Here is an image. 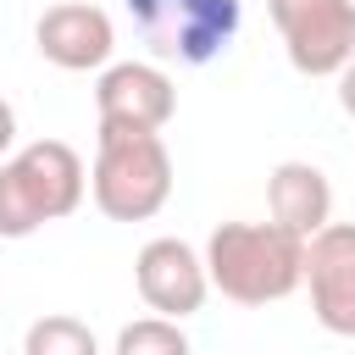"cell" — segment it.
<instances>
[{"label":"cell","instance_id":"6","mask_svg":"<svg viewBox=\"0 0 355 355\" xmlns=\"http://www.w3.org/2000/svg\"><path fill=\"white\" fill-rule=\"evenodd\" d=\"M311 288V316L338 333L355 338V222H327L322 233L305 239V277Z\"/></svg>","mask_w":355,"mask_h":355},{"label":"cell","instance_id":"9","mask_svg":"<svg viewBox=\"0 0 355 355\" xmlns=\"http://www.w3.org/2000/svg\"><path fill=\"white\" fill-rule=\"evenodd\" d=\"M94 111H100V122L155 128L161 133L172 122V111H178V89H172V78L155 61H111V67H100Z\"/></svg>","mask_w":355,"mask_h":355},{"label":"cell","instance_id":"7","mask_svg":"<svg viewBox=\"0 0 355 355\" xmlns=\"http://www.w3.org/2000/svg\"><path fill=\"white\" fill-rule=\"evenodd\" d=\"M133 283H139V300L155 311V316H194L211 294V277H205V255L183 239H150L133 261Z\"/></svg>","mask_w":355,"mask_h":355},{"label":"cell","instance_id":"5","mask_svg":"<svg viewBox=\"0 0 355 355\" xmlns=\"http://www.w3.org/2000/svg\"><path fill=\"white\" fill-rule=\"evenodd\" d=\"M266 11L300 78H338L355 55V0H266Z\"/></svg>","mask_w":355,"mask_h":355},{"label":"cell","instance_id":"12","mask_svg":"<svg viewBox=\"0 0 355 355\" xmlns=\"http://www.w3.org/2000/svg\"><path fill=\"white\" fill-rule=\"evenodd\" d=\"M111 355H194V349H189V333L172 316H139L116 333Z\"/></svg>","mask_w":355,"mask_h":355},{"label":"cell","instance_id":"2","mask_svg":"<svg viewBox=\"0 0 355 355\" xmlns=\"http://www.w3.org/2000/svg\"><path fill=\"white\" fill-rule=\"evenodd\" d=\"M94 211L111 222H150L172 200V155L155 128H116L100 122L94 166H89Z\"/></svg>","mask_w":355,"mask_h":355},{"label":"cell","instance_id":"10","mask_svg":"<svg viewBox=\"0 0 355 355\" xmlns=\"http://www.w3.org/2000/svg\"><path fill=\"white\" fill-rule=\"evenodd\" d=\"M266 211L294 239L322 233L333 222V183H327V172L311 166V161H277L272 178H266Z\"/></svg>","mask_w":355,"mask_h":355},{"label":"cell","instance_id":"3","mask_svg":"<svg viewBox=\"0 0 355 355\" xmlns=\"http://www.w3.org/2000/svg\"><path fill=\"white\" fill-rule=\"evenodd\" d=\"M89 172L67 139H33L0 161V239H28L44 222H61L83 205Z\"/></svg>","mask_w":355,"mask_h":355},{"label":"cell","instance_id":"11","mask_svg":"<svg viewBox=\"0 0 355 355\" xmlns=\"http://www.w3.org/2000/svg\"><path fill=\"white\" fill-rule=\"evenodd\" d=\"M22 355H100V344H94V333L78 322V316H39V322H28V333H22Z\"/></svg>","mask_w":355,"mask_h":355},{"label":"cell","instance_id":"1","mask_svg":"<svg viewBox=\"0 0 355 355\" xmlns=\"http://www.w3.org/2000/svg\"><path fill=\"white\" fill-rule=\"evenodd\" d=\"M205 277L233 305L288 300L305 277V239L277 222H216L205 239Z\"/></svg>","mask_w":355,"mask_h":355},{"label":"cell","instance_id":"13","mask_svg":"<svg viewBox=\"0 0 355 355\" xmlns=\"http://www.w3.org/2000/svg\"><path fill=\"white\" fill-rule=\"evenodd\" d=\"M338 111H344V116L355 122V55H349V61L338 67Z\"/></svg>","mask_w":355,"mask_h":355},{"label":"cell","instance_id":"8","mask_svg":"<svg viewBox=\"0 0 355 355\" xmlns=\"http://www.w3.org/2000/svg\"><path fill=\"white\" fill-rule=\"evenodd\" d=\"M33 44L50 67L61 72H100L111 67V50H116V28L100 6L89 0H61L50 6L39 22H33Z\"/></svg>","mask_w":355,"mask_h":355},{"label":"cell","instance_id":"4","mask_svg":"<svg viewBox=\"0 0 355 355\" xmlns=\"http://www.w3.org/2000/svg\"><path fill=\"white\" fill-rule=\"evenodd\" d=\"M122 6L139 39L150 44V55L183 61V67L216 61L244 22V0H122Z\"/></svg>","mask_w":355,"mask_h":355},{"label":"cell","instance_id":"14","mask_svg":"<svg viewBox=\"0 0 355 355\" xmlns=\"http://www.w3.org/2000/svg\"><path fill=\"white\" fill-rule=\"evenodd\" d=\"M11 144H17V111H11V100L0 94V161H6Z\"/></svg>","mask_w":355,"mask_h":355}]
</instances>
